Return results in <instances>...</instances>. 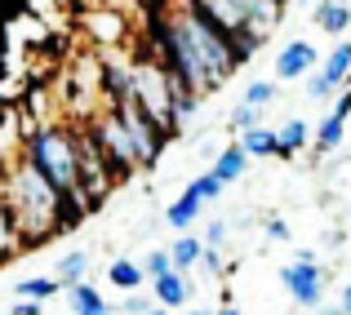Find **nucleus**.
<instances>
[{"mask_svg": "<svg viewBox=\"0 0 351 315\" xmlns=\"http://www.w3.org/2000/svg\"><path fill=\"white\" fill-rule=\"evenodd\" d=\"M14 253H27V249H23L18 218H14V209H9V196H5V187H0V262H14Z\"/></svg>", "mask_w": 351, "mask_h": 315, "instance_id": "13", "label": "nucleus"}, {"mask_svg": "<svg viewBox=\"0 0 351 315\" xmlns=\"http://www.w3.org/2000/svg\"><path fill=\"white\" fill-rule=\"evenodd\" d=\"M89 129H94L98 147H103V155H107V169H112V178L125 182L129 173L138 169V155H134V142H129V134H125V125H120L116 107H98L94 116H89Z\"/></svg>", "mask_w": 351, "mask_h": 315, "instance_id": "5", "label": "nucleus"}, {"mask_svg": "<svg viewBox=\"0 0 351 315\" xmlns=\"http://www.w3.org/2000/svg\"><path fill=\"white\" fill-rule=\"evenodd\" d=\"M107 280H112L116 284V289H138V284H143V266H138V262H129V257H116V262L112 266H107Z\"/></svg>", "mask_w": 351, "mask_h": 315, "instance_id": "23", "label": "nucleus"}, {"mask_svg": "<svg viewBox=\"0 0 351 315\" xmlns=\"http://www.w3.org/2000/svg\"><path fill=\"white\" fill-rule=\"evenodd\" d=\"M129 103L143 116H152L165 134H178V120H173V76L165 71V62L152 49L129 53Z\"/></svg>", "mask_w": 351, "mask_h": 315, "instance_id": "4", "label": "nucleus"}, {"mask_svg": "<svg viewBox=\"0 0 351 315\" xmlns=\"http://www.w3.org/2000/svg\"><path fill=\"white\" fill-rule=\"evenodd\" d=\"M165 271H173L169 249H156V253H147V262H143V275H147V280H156V275H165Z\"/></svg>", "mask_w": 351, "mask_h": 315, "instance_id": "27", "label": "nucleus"}, {"mask_svg": "<svg viewBox=\"0 0 351 315\" xmlns=\"http://www.w3.org/2000/svg\"><path fill=\"white\" fill-rule=\"evenodd\" d=\"M152 289H156V302H160V307H169V311H182V307L191 302V280H187V271H165V275H156Z\"/></svg>", "mask_w": 351, "mask_h": 315, "instance_id": "11", "label": "nucleus"}, {"mask_svg": "<svg viewBox=\"0 0 351 315\" xmlns=\"http://www.w3.org/2000/svg\"><path fill=\"white\" fill-rule=\"evenodd\" d=\"M307 142H311V129H307V120H298V116L276 129V155H280V160H289V155L302 151Z\"/></svg>", "mask_w": 351, "mask_h": 315, "instance_id": "17", "label": "nucleus"}, {"mask_svg": "<svg viewBox=\"0 0 351 315\" xmlns=\"http://www.w3.org/2000/svg\"><path fill=\"white\" fill-rule=\"evenodd\" d=\"M263 236L276 240V244H285V240H289V222H285V218H267L263 222Z\"/></svg>", "mask_w": 351, "mask_h": 315, "instance_id": "29", "label": "nucleus"}, {"mask_svg": "<svg viewBox=\"0 0 351 315\" xmlns=\"http://www.w3.org/2000/svg\"><path fill=\"white\" fill-rule=\"evenodd\" d=\"M187 315H214V311H205V307H191Z\"/></svg>", "mask_w": 351, "mask_h": 315, "instance_id": "37", "label": "nucleus"}, {"mask_svg": "<svg viewBox=\"0 0 351 315\" xmlns=\"http://www.w3.org/2000/svg\"><path fill=\"white\" fill-rule=\"evenodd\" d=\"M223 240H227V222H209V227H205V244L223 249Z\"/></svg>", "mask_w": 351, "mask_h": 315, "instance_id": "32", "label": "nucleus"}, {"mask_svg": "<svg viewBox=\"0 0 351 315\" xmlns=\"http://www.w3.org/2000/svg\"><path fill=\"white\" fill-rule=\"evenodd\" d=\"M23 147H27V138H23V125H18V107H5L0 111V169L14 164L23 155Z\"/></svg>", "mask_w": 351, "mask_h": 315, "instance_id": "12", "label": "nucleus"}, {"mask_svg": "<svg viewBox=\"0 0 351 315\" xmlns=\"http://www.w3.org/2000/svg\"><path fill=\"white\" fill-rule=\"evenodd\" d=\"M200 209H205V200H200V196H196V191H191V187H187V191H182V196H178V200H173V205H169V209H165V222H169V227H173V231H187V227H191V222H196V218H200Z\"/></svg>", "mask_w": 351, "mask_h": 315, "instance_id": "18", "label": "nucleus"}, {"mask_svg": "<svg viewBox=\"0 0 351 315\" xmlns=\"http://www.w3.org/2000/svg\"><path fill=\"white\" fill-rule=\"evenodd\" d=\"M116 116H120V125H125L129 142H134L138 169H152V164L160 160V151H165V142H169V134H165V129L156 125L152 116H143V111H138L134 103H120V107H116Z\"/></svg>", "mask_w": 351, "mask_h": 315, "instance_id": "8", "label": "nucleus"}, {"mask_svg": "<svg viewBox=\"0 0 351 315\" xmlns=\"http://www.w3.org/2000/svg\"><path fill=\"white\" fill-rule=\"evenodd\" d=\"M320 315H343V307H325V311H320Z\"/></svg>", "mask_w": 351, "mask_h": 315, "instance_id": "36", "label": "nucleus"}, {"mask_svg": "<svg viewBox=\"0 0 351 315\" xmlns=\"http://www.w3.org/2000/svg\"><path fill=\"white\" fill-rule=\"evenodd\" d=\"M200 249H205V240H200V236H187V231H178V240H173V249H169L173 271H191V266L200 262Z\"/></svg>", "mask_w": 351, "mask_h": 315, "instance_id": "21", "label": "nucleus"}, {"mask_svg": "<svg viewBox=\"0 0 351 315\" xmlns=\"http://www.w3.org/2000/svg\"><path fill=\"white\" fill-rule=\"evenodd\" d=\"M62 293L71 298V311H76V315H120L116 307H107V298H103V293H98L89 280H76V284H67Z\"/></svg>", "mask_w": 351, "mask_h": 315, "instance_id": "14", "label": "nucleus"}, {"mask_svg": "<svg viewBox=\"0 0 351 315\" xmlns=\"http://www.w3.org/2000/svg\"><path fill=\"white\" fill-rule=\"evenodd\" d=\"M214 315H245V311H236V307H223V311H214Z\"/></svg>", "mask_w": 351, "mask_h": 315, "instance_id": "35", "label": "nucleus"}, {"mask_svg": "<svg viewBox=\"0 0 351 315\" xmlns=\"http://www.w3.org/2000/svg\"><path fill=\"white\" fill-rule=\"evenodd\" d=\"M23 155L53 182L58 196H76V169H80V147H76V120H45L32 138H27Z\"/></svg>", "mask_w": 351, "mask_h": 315, "instance_id": "3", "label": "nucleus"}, {"mask_svg": "<svg viewBox=\"0 0 351 315\" xmlns=\"http://www.w3.org/2000/svg\"><path fill=\"white\" fill-rule=\"evenodd\" d=\"M147 49L165 62L173 89H191L200 98L218 94L249 58L191 0H156L147 14Z\"/></svg>", "mask_w": 351, "mask_h": 315, "instance_id": "1", "label": "nucleus"}, {"mask_svg": "<svg viewBox=\"0 0 351 315\" xmlns=\"http://www.w3.org/2000/svg\"><path fill=\"white\" fill-rule=\"evenodd\" d=\"M245 103H249V107H267V103H276V85H271V80H249Z\"/></svg>", "mask_w": 351, "mask_h": 315, "instance_id": "26", "label": "nucleus"}, {"mask_svg": "<svg viewBox=\"0 0 351 315\" xmlns=\"http://www.w3.org/2000/svg\"><path fill=\"white\" fill-rule=\"evenodd\" d=\"M58 284L67 289V284H76V280H85L89 275V253H67V257H58Z\"/></svg>", "mask_w": 351, "mask_h": 315, "instance_id": "24", "label": "nucleus"}, {"mask_svg": "<svg viewBox=\"0 0 351 315\" xmlns=\"http://www.w3.org/2000/svg\"><path fill=\"white\" fill-rule=\"evenodd\" d=\"M14 293H18V298L49 302V298H58V293H62V284H58V275H32V280H18Z\"/></svg>", "mask_w": 351, "mask_h": 315, "instance_id": "22", "label": "nucleus"}, {"mask_svg": "<svg viewBox=\"0 0 351 315\" xmlns=\"http://www.w3.org/2000/svg\"><path fill=\"white\" fill-rule=\"evenodd\" d=\"M280 5H289V0H280Z\"/></svg>", "mask_w": 351, "mask_h": 315, "instance_id": "38", "label": "nucleus"}, {"mask_svg": "<svg viewBox=\"0 0 351 315\" xmlns=\"http://www.w3.org/2000/svg\"><path fill=\"white\" fill-rule=\"evenodd\" d=\"M191 191H196V196H200V200L209 205V200H218V196H223V182H218L214 173H200V178L191 182Z\"/></svg>", "mask_w": 351, "mask_h": 315, "instance_id": "28", "label": "nucleus"}, {"mask_svg": "<svg viewBox=\"0 0 351 315\" xmlns=\"http://www.w3.org/2000/svg\"><path fill=\"white\" fill-rule=\"evenodd\" d=\"M240 147H245L249 160H267V155H276V129H267V125L245 129V134H240Z\"/></svg>", "mask_w": 351, "mask_h": 315, "instance_id": "20", "label": "nucleus"}, {"mask_svg": "<svg viewBox=\"0 0 351 315\" xmlns=\"http://www.w3.org/2000/svg\"><path fill=\"white\" fill-rule=\"evenodd\" d=\"M347 71H351V40H347V45H334V53L320 62V76H316V80H307V98H316V103L334 98L338 89H343Z\"/></svg>", "mask_w": 351, "mask_h": 315, "instance_id": "9", "label": "nucleus"}, {"mask_svg": "<svg viewBox=\"0 0 351 315\" xmlns=\"http://www.w3.org/2000/svg\"><path fill=\"white\" fill-rule=\"evenodd\" d=\"M147 315H178V311H169V307H160V302H156V307L147 311Z\"/></svg>", "mask_w": 351, "mask_h": 315, "instance_id": "34", "label": "nucleus"}, {"mask_svg": "<svg viewBox=\"0 0 351 315\" xmlns=\"http://www.w3.org/2000/svg\"><path fill=\"white\" fill-rule=\"evenodd\" d=\"M0 187L9 196V209L23 231V249H40L45 240L62 236V196L53 191V182L36 169L27 155H18L14 164H5Z\"/></svg>", "mask_w": 351, "mask_h": 315, "instance_id": "2", "label": "nucleus"}, {"mask_svg": "<svg viewBox=\"0 0 351 315\" xmlns=\"http://www.w3.org/2000/svg\"><path fill=\"white\" fill-rule=\"evenodd\" d=\"M254 125H263V107L240 103L232 116H227V129H232V134H245V129H254Z\"/></svg>", "mask_w": 351, "mask_h": 315, "instance_id": "25", "label": "nucleus"}, {"mask_svg": "<svg viewBox=\"0 0 351 315\" xmlns=\"http://www.w3.org/2000/svg\"><path fill=\"white\" fill-rule=\"evenodd\" d=\"M156 307V302H147V298H138V293L134 289H129V298H125V315H147V311H152Z\"/></svg>", "mask_w": 351, "mask_h": 315, "instance_id": "30", "label": "nucleus"}, {"mask_svg": "<svg viewBox=\"0 0 351 315\" xmlns=\"http://www.w3.org/2000/svg\"><path fill=\"white\" fill-rule=\"evenodd\" d=\"M245 169H249V155H245V147L236 142V147H223V151L214 155V169H209V173H214V178L227 187V182H240V178H245Z\"/></svg>", "mask_w": 351, "mask_h": 315, "instance_id": "16", "label": "nucleus"}, {"mask_svg": "<svg viewBox=\"0 0 351 315\" xmlns=\"http://www.w3.org/2000/svg\"><path fill=\"white\" fill-rule=\"evenodd\" d=\"M338 307H343V315H351V284L343 289V298H338Z\"/></svg>", "mask_w": 351, "mask_h": 315, "instance_id": "33", "label": "nucleus"}, {"mask_svg": "<svg viewBox=\"0 0 351 315\" xmlns=\"http://www.w3.org/2000/svg\"><path fill=\"white\" fill-rule=\"evenodd\" d=\"M311 23H316L320 32H329V36H343V32H351V5L347 0H320L316 14H311Z\"/></svg>", "mask_w": 351, "mask_h": 315, "instance_id": "15", "label": "nucleus"}, {"mask_svg": "<svg viewBox=\"0 0 351 315\" xmlns=\"http://www.w3.org/2000/svg\"><path fill=\"white\" fill-rule=\"evenodd\" d=\"M80 32H85V40L94 49H125L129 36H134V23L116 5H94V9L80 14Z\"/></svg>", "mask_w": 351, "mask_h": 315, "instance_id": "7", "label": "nucleus"}, {"mask_svg": "<svg viewBox=\"0 0 351 315\" xmlns=\"http://www.w3.org/2000/svg\"><path fill=\"white\" fill-rule=\"evenodd\" d=\"M280 284L289 289V298L298 302V307H320V302H325L329 271L320 266V257L311 253V249H302V253H293L289 266H280Z\"/></svg>", "mask_w": 351, "mask_h": 315, "instance_id": "6", "label": "nucleus"}, {"mask_svg": "<svg viewBox=\"0 0 351 315\" xmlns=\"http://www.w3.org/2000/svg\"><path fill=\"white\" fill-rule=\"evenodd\" d=\"M316 62H320L316 45H307V40H289L280 53H276V76H280V80H298V76H307Z\"/></svg>", "mask_w": 351, "mask_h": 315, "instance_id": "10", "label": "nucleus"}, {"mask_svg": "<svg viewBox=\"0 0 351 315\" xmlns=\"http://www.w3.org/2000/svg\"><path fill=\"white\" fill-rule=\"evenodd\" d=\"M9 315H45V302H36V298H18Z\"/></svg>", "mask_w": 351, "mask_h": 315, "instance_id": "31", "label": "nucleus"}, {"mask_svg": "<svg viewBox=\"0 0 351 315\" xmlns=\"http://www.w3.org/2000/svg\"><path fill=\"white\" fill-rule=\"evenodd\" d=\"M343 134H347V116H338V111H329V116L320 120V129L311 134V138H316V151H320V155L338 151V147H343Z\"/></svg>", "mask_w": 351, "mask_h": 315, "instance_id": "19", "label": "nucleus"}]
</instances>
